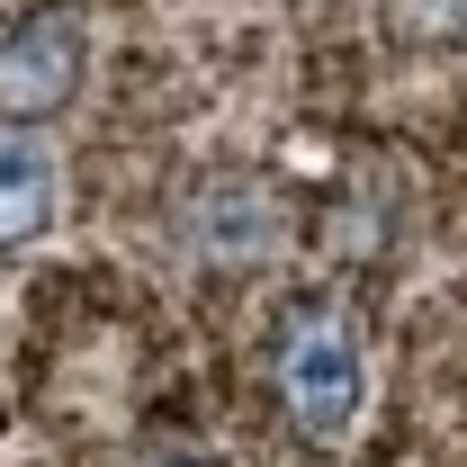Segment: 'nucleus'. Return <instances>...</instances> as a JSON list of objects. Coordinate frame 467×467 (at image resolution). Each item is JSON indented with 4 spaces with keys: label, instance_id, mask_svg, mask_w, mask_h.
Segmentation results:
<instances>
[{
    "label": "nucleus",
    "instance_id": "1",
    "mask_svg": "<svg viewBox=\"0 0 467 467\" xmlns=\"http://www.w3.org/2000/svg\"><path fill=\"white\" fill-rule=\"evenodd\" d=\"M270 368H279V405L306 431H342L350 422V405H359V342H350V324L333 306H296L279 324Z\"/></svg>",
    "mask_w": 467,
    "mask_h": 467
},
{
    "label": "nucleus",
    "instance_id": "3",
    "mask_svg": "<svg viewBox=\"0 0 467 467\" xmlns=\"http://www.w3.org/2000/svg\"><path fill=\"white\" fill-rule=\"evenodd\" d=\"M55 216V153L36 135H0V252L46 234Z\"/></svg>",
    "mask_w": 467,
    "mask_h": 467
},
{
    "label": "nucleus",
    "instance_id": "2",
    "mask_svg": "<svg viewBox=\"0 0 467 467\" xmlns=\"http://www.w3.org/2000/svg\"><path fill=\"white\" fill-rule=\"evenodd\" d=\"M81 55H90V27L72 9H36L0 46V109L9 117H55L81 90Z\"/></svg>",
    "mask_w": 467,
    "mask_h": 467
},
{
    "label": "nucleus",
    "instance_id": "4",
    "mask_svg": "<svg viewBox=\"0 0 467 467\" xmlns=\"http://www.w3.org/2000/svg\"><path fill=\"white\" fill-rule=\"evenodd\" d=\"M422 9H431L441 27H459V18H467V0H422Z\"/></svg>",
    "mask_w": 467,
    "mask_h": 467
}]
</instances>
